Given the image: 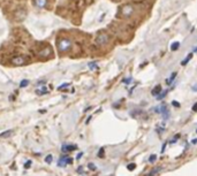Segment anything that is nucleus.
Segmentation results:
<instances>
[{"label":"nucleus","instance_id":"6","mask_svg":"<svg viewBox=\"0 0 197 176\" xmlns=\"http://www.w3.org/2000/svg\"><path fill=\"white\" fill-rule=\"evenodd\" d=\"M160 114L163 115V117H164L165 120H167L168 119V114H170V112H168V110H167V106H166V104H163L161 106H160Z\"/></svg>","mask_w":197,"mask_h":176},{"label":"nucleus","instance_id":"18","mask_svg":"<svg viewBox=\"0 0 197 176\" xmlns=\"http://www.w3.org/2000/svg\"><path fill=\"white\" fill-rule=\"evenodd\" d=\"M28 84H29L28 79H22L20 83V88H26V86H28Z\"/></svg>","mask_w":197,"mask_h":176},{"label":"nucleus","instance_id":"3","mask_svg":"<svg viewBox=\"0 0 197 176\" xmlns=\"http://www.w3.org/2000/svg\"><path fill=\"white\" fill-rule=\"evenodd\" d=\"M11 62H12V65H14V66H23L27 63V59L24 58V57H22V55H17V57L12 58Z\"/></svg>","mask_w":197,"mask_h":176},{"label":"nucleus","instance_id":"28","mask_svg":"<svg viewBox=\"0 0 197 176\" xmlns=\"http://www.w3.org/2000/svg\"><path fill=\"white\" fill-rule=\"evenodd\" d=\"M73 160H74V159H72V158H68V159H67V163H72Z\"/></svg>","mask_w":197,"mask_h":176},{"label":"nucleus","instance_id":"2","mask_svg":"<svg viewBox=\"0 0 197 176\" xmlns=\"http://www.w3.org/2000/svg\"><path fill=\"white\" fill-rule=\"evenodd\" d=\"M108 42H110V36H108L106 32L99 33L98 36H97V38H96V43H97L98 45H100V46L106 45Z\"/></svg>","mask_w":197,"mask_h":176},{"label":"nucleus","instance_id":"23","mask_svg":"<svg viewBox=\"0 0 197 176\" xmlns=\"http://www.w3.org/2000/svg\"><path fill=\"white\" fill-rule=\"evenodd\" d=\"M172 105H173L174 107H180V106H181V105H180V103H177V100H173V101H172Z\"/></svg>","mask_w":197,"mask_h":176},{"label":"nucleus","instance_id":"20","mask_svg":"<svg viewBox=\"0 0 197 176\" xmlns=\"http://www.w3.org/2000/svg\"><path fill=\"white\" fill-rule=\"evenodd\" d=\"M156 159H157V156L156 154H151L150 156V158H149V162H155L156 161Z\"/></svg>","mask_w":197,"mask_h":176},{"label":"nucleus","instance_id":"16","mask_svg":"<svg viewBox=\"0 0 197 176\" xmlns=\"http://www.w3.org/2000/svg\"><path fill=\"white\" fill-rule=\"evenodd\" d=\"M167 90H164V91H161L160 92V93H159V94H158L157 96V99L158 100H161V99H163V98H165L166 97V94H167Z\"/></svg>","mask_w":197,"mask_h":176},{"label":"nucleus","instance_id":"26","mask_svg":"<svg viewBox=\"0 0 197 176\" xmlns=\"http://www.w3.org/2000/svg\"><path fill=\"white\" fill-rule=\"evenodd\" d=\"M130 82H131V77L126 78V79H124V83H126V84H128V83H130Z\"/></svg>","mask_w":197,"mask_h":176},{"label":"nucleus","instance_id":"13","mask_svg":"<svg viewBox=\"0 0 197 176\" xmlns=\"http://www.w3.org/2000/svg\"><path fill=\"white\" fill-rule=\"evenodd\" d=\"M191 58H192V53H189V54H188V55L186 57V59H184L183 61L181 62V65H182V66H186V65H187V63H188V62H189V61L191 60Z\"/></svg>","mask_w":197,"mask_h":176},{"label":"nucleus","instance_id":"12","mask_svg":"<svg viewBox=\"0 0 197 176\" xmlns=\"http://www.w3.org/2000/svg\"><path fill=\"white\" fill-rule=\"evenodd\" d=\"M177 72L172 73L171 77H170V78H167V79H166V83H167V84H171V83H173V81L175 79V77H177Z\"/></svg>","mask_w":197,"mask_h":176},{"label":"nucleus","instance_id":"33","mask_svg":"<svg viewBox=\"0 0 197 176\" xmlns=\"http://www.w3.org/2000/svg\"><path fill=\"white\" fill-rule=\"evenodd\" d=\"M194 52H197V47H195V48H194Z\"/></svg>","mask_w":197,"mask_h":176},{"label":"nucleus","instance_id":"30","mask_svg":"<svg viewBox=\"0 0 197 176\" xmlns=\"http://www.w3.org/2000/svg\"><path fill=\"white\" fill-rule=\"evenodd\" d=\"M191 90H192V91H197V85H192Z\"/></svg>","mask_w":197,"mask_h":176},{"label":"nucleus","instance_id":"1","mask_svg":"<svg viewBox=\"0 0 197 176\" xmlns=\"http://www.w3.org/2000/svg\"><path fill=\"white\" fill-rule=\"evenodd\" d=\"M72 45H73L72 40L68 38H62L58 42V48H59L60 52H66V51H68V50L72 47Z\"/></svg>","mask_w":197,"mask_h":176},{"label":"nucleus","instance_id":"14","mask_svg":"<svg viewBox=\"0 0 197 176\" xmlns=\"http://www.w3.org/2000/svg\"><path fill=\"white\" fill-rule=\"evenodd\" d=\"M180 42H174L173 44L171 45V51H177L179 50V47H180Z\"/></svg>","mask_w":197,"mask_h":176},{"label":"nucleus","instance_id":"11","mask_svg":"<svg viewBox=\"0 0 197 176\" xmlns=\"http://www.w3.org/2000/svg\"><path fill=\"white\" fill-rule=\"evenodd\" d=\"M161 169H163L161 167H156L155 169L151 170V171H150V173H149V174H148L146 176H155V175H157L159 171H161Z\"/></svg>","mask_w":197,"mask_h":176},{"label":"nucleus","instance_id":"9","mask_svg":"<svg viewBox=\"0 0 197 176\" xmlns=\"http://www.w3.org/2000/svg\"><path fill=\"white\" fill-rule=\"evenodd\" d=\"M51 54V51H50V48H43V51H40L38 53V55H39L40 58H46V57H48Z\"/></svg>","mask_w":197,"mask_h":176},{"label":"nucleus","instance_id":"34","mask_svg":"<svg viewBox=\"0 0 197 176\" xmlns=\"http://www.w3.org/2000/svg\"><path fill=\"white\" fill-rule=\"evenodd\" d=\"M196 134H197V130H196Z\"/></svg>","mask_w":197,"mask_h":176},{"label":"nucleus","instance_id":"8","mask_svg":"<svg viewBox=\"0 0 197 176\" xmlns=\"http://www.w3.org/2000/svg\"><path fill=\"white\" fill-rule=\"evenodd\" d=\"M47 88H46V85H42V86H39L37 90H36V93L38 94V96H43V94H45V93H47Z\"/></svg>","mask_w":197,"mask_h":176},{"label":"nucleus","instance_id":"19","mask_svg":"<svg viewBox=\"0 0 197 176\" xmlns=\"http://www.w3.org/2000/svg\"><path fill=\"white\" fill-rule=\"evenodd\" d=\"M135 168H136V163H134V162H131V163H129V165H128V166H127V169L128 170H134L135 169Z\"/></svg>","mask_w":197,"mask_h":176},{"label":"nucleus","instance_id":"29","mask_svg":"<svg viewBox=\"0 0 197 176\" xmlns=\"http://www.w3.org/2000/svg\"><path fill=\"white\" fill-rule=\"evenodd\" d=\"M30 165H31V161H28V162H27L26 165H24V167H26V168H28V167H29Z\"/></svg>","mask_w":197,"mask_h":176},{"label":"nucleus","instance_id":"27","mask_svg":"<svg viewBox=\"0 0 197 176\" xmlns=\"http://www.w3.org/2000/svg\"><path fill=\"white\" fill-rule=\"evenodd\" d=\"M191 110H192V112H197V103L194 104V106H192V108H191Z\"/></svg>","mask_w":197,"mask_h":176},{"label":"nucleus","instance_id":"32","mask_svg":"<svg viewBox=\"0 0 197 176\" xmlns=\"http://www.w3.org/2000/svg\"><path fill=\"white\" fill-rule=\"evenodd\" d=\"M191 143L194 144V145H195V144H197V139H192V140H191Z\"/></svg>","mask_w":197,"mask_h":176},{"label":"nucleus","instance_id":"21","mask_svg":"<svg viewBox=\"0 0 197 176\" xmlns=\"http://www.w3.org/2000/svg\"><path fill=\"white\" fill-rule=\"evenodd\" d=\"M69 85H70V83H64V84H61L59 88H58V90H64V89H66V88L69 86Z\"/></svg>","mask_w":197,"mask_h":176},{"label":"nucleus","instance_id":"7","mask_svg":"<svg viewBox=\"0 0 197 176\" xmlns=\"http://www.w3.org/2000/svg\"><path fill=\"white\" fill-rule=\"evenodd\" d=\"M161 91H163V88H161V85H156V86L152 89L151 94H152V96H155V97H157L158 94H159V93H160Z\"/></svg>","mask_w":197,"mask_h":176},{"label":"nucleus","instance_id":"15","mask_svg":"<svg viewBox=\"0 0 197 176\" xmlns=\"http://www.w3.org/2000/svg\"><path fill=\"white\" fill-rule=\"evenodd\" d=\"M12 132H13V130H6L4 131L2 134H0V138H5V137H8L12 135Z\"/></svg>","mask_w":197,"mask_h":176},{"label":"nucleus","instance_id":"4","mask_svg":"<svg viewBox=\"0 0 197 176\" xmlns=\"http://www.w3.org/2000/svg\"><path fill=\"white\" fill-rule=\"evenodd\" d=\"M121 13H122L124 16L128 17V16L133 15V13H134V7L131 6V5H125V6L121 8Z\"/></svg>","mask_w":197,"mask_h":176},{"label":"nucleus","instance_id":"31","mask_svg":"<svg viewBox=\"0 0 197 176\" xmlns=\"http://www.w3.org/2000/svg\"><path fill=\"white\" fill-rule=\"evenodd\" d=\"M83 156V153H82V152H81V153H79V154H77V156H76V159H80V158H81V156Z\"/></svg>","mask_w":197,"mask_h":176},{"label":"nucleus","instance_id":"24","mask_svg":"<svg viewBox=\"0 0 197 176\" xmlns=\"http://www.w3.org/2000/svg\"><path fill=\"white\" fill-rule=\"evenodd\" d=\"M88 167H89V168H90L91 170H96V166H95L93 163H91V162L88 165Z\"/></svg>","mask_w":197,"mask_h":176},{"label":"nucleus","instance_id":"17","mask_svg":"<svg viewBox=\"0 0 197 176\" xmlns=\"http://www.w3.org/2000/svg\"><path fill=\"white\" fill-rule=\"evenodd\" d=\"M89 68H90L91 70H95V69H97V68H98V65H97V62H89Z\"/></svg>","mask_w":197,"mask_h":176},{"label":"nucleus","instance_id":"5","mask_svg":"<svg viewBox=\"0 0 197 176\" xmlns=\"http://www.w3.org/2000/svg\"><path fill=\"white\" fill-rule=\"evenodd\" d=\"M33 5L39 9H43L47 6V0H33Z\"/></svg>","mask_w":197,"mask_h":176},{"label":"nucleus","instance_id":"10","mask_svg":"<svg viewBox=\"0 0 197 176\" xmlns=\"http://www.w3.org/2000/svg\"><path fill=\"white\" fill-rule=\"evenodd\" d=\"M74 150H76V146L75 145H64L62 146V151L64 152H72Z\"/></svg>","mask_w":197,"mask_h":176},{"label":"nucleus","instance_id":"22","mask_svg":"<svg viewBox=\"0 0 197 176\" xmlns=\"http://www.w3.org/2000/svg\"><path fill=\"white\" fill-rule=\"evenodd\" d=\"M52 159H53V156H51V154H48V156L45 158V161L47 163H51V162H52Z\"/></svg>","mask_w":197,"mask_h":176},{"label":"nucleus","instance_id":"25","mask_svg":"<svg viewBox=\"0 0 197 176\" xmlns=\"http://www.w3.org/2000/svg\"><path fill=\"white\" fill-rule=\"evenodd\" d=\"M103 156H104V149H100V150H99V153H98V156L102 158Z\"/></svg>","mask_w":197,"mask_h":176}]
</instances>
